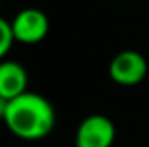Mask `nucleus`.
Here are the masks:
<instances>
[{
    "label": "nucleus",
    "mask_w": 149,
    "mask_h": 147,
    "mask_svg": "<svg viewBox=\"0 0 149 147\" xmlns=\"http://www.w3.org/2000/svg\"><path fill=\"white\" fill-rule=\"evenodd\" d=\"M4 123L21 140H42L55 126V110L47 98L26 91L10 102Z\"/></svg>",
    "instance_id": "1"
},
{
    "label": "nucleus",
    "mask_w": 149,
    "mask_h": 147,
    "mask_svg": "<svg viewBox=\"0 0 149 147\" xmlns=\"http://www.w3.org/2000/svg\"><path fill=\"white\" fill-rule=\"evenodd\" d=\"M108 72H109V77L117 85L132 87V85H138L143 81V77L147 74V60L142 53L125 49V51L117 53L111 59Z\"/></svg>",
    "instance_id": "2"
},
{
    "label": "nucleus",
    "mask_w": 149,
    "mask_h": 147,
    "mask_svg": "<svg viewBox=\"0 0 149 147\" xmlns=\"http://www.w3.org/2000/svg\"><path fill=\"white\" fill-rule=\"evenodd\" d=\"M115 141V125L100 113L89 115L76 130V147H111Z\"/></svg>",
    "instance_id": "3"
},
{
    "label": "nucleus",
    "mask_w": 149,
    "mask_h": 147,
    "mask_svg": "<svg viewBox=\"0 0 149 147\" xmlns=\"http://www.w3.org/2000/svg\"><path fill=\"white\" fill-rule=\"evenodd\" d=\"M15 42L21 44H38L49 34V17L38 8H25L11 19Z\"/></svg>",
    "instance_id": "4"
},
{
    "label": "nucleus",
    "mask_w": 149,
    "mask_h": 147,
    "mask_svg": "<svg viewBox=\"0 0 149 147\" xmlns=\"http://www.w3.org/2000/svg\"><path fill=\"white\" fill-rule=\"evenodd\" d=\"M29 76L17 60H2L0 62V96L6 100H13L26 92Z\"/></svg>",
    "instance_id": "5"
},
{
    "label": "nucleus",
    "mask_w": 149,
    "mask_h": 147,
    "mask_svg": "<svg viewBox=\"0 0 149 147\" xmlns=\"http://www.w3.org/2000/svg\"><path fill=\"white\" fill-rule=\"evenodd\" d=\"M13 42L15 38H13V30H11V21H6L4 17H0V62L8 55Z\"/></svg>",
    "instance_id": "6"
},
{
    "label": "nucleus",
    "mask_w": 149,
    "mask_h": 147,
    "mask_svg": "<svg viewBox=\"0 0 149 147\" xmlns=\"http://www.w3.org/2000/svg\"><path fill=\"white\" fill-rule=\"evenodd\" d=\"M8 107H10V100H6V98H2V96H0V121H4V119H6Z\"/></svg>",
    "instance_id": "7"
}]
</instances>
